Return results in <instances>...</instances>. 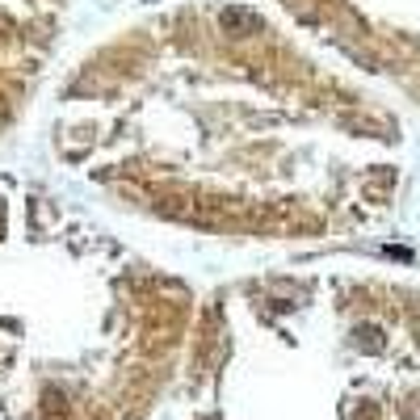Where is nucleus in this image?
Wrapping results in <instances>:
<instances>
[{"instance_id":"1","label":"nucleus","mask_w":420,"mask_h":420,"mask_svg":"<svg viewBox=\"0 0 420 420\" xmlns=\"http://www.w3.org/2000/svg\"><path fill=\"white\" fill-rule=\"evenodd\" d=\"M219 25H223L227 34H252V30H256V13H252V8H232V4H227V8L219 13Z\"/></svg>"}]
</instances>
